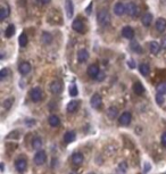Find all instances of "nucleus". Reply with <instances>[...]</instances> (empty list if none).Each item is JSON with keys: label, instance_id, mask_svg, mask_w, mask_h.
Returning a JSON list of instances; mask_svg holds the SVG:
<instances>
[{"label": "nucleus", "instance_id": "f257e3e1", "mask_svg": "<svg viewBox=\"0 0 166 174\" xmlns=\"http://www.w3.org/2000/svg\"><path fill=\"white\" fill-rule=\"evenodd\" d=\"M97 20H98V24L100 26H106V25L109 24L110 22V15L107 9H101L99 10L97 15Z\"/></svg>", "mask_w": 166, "mask_h": 174}, {"label": "nucleus", "instance_id": "f3484780", "mask_svg": "<svg viewBox=\"0 0 166 174\" xmlns=\"http://www.w3.org/2000/svg\"><path fill=\"white\" fill-rule=\"evenodd\" d=\"M83 161H84V157H83V155L81 153H75L72 156V162H73L74 165H80V164L83 163Z\"/></svg>", "mask_w": 166, "mask_h": 174}, {"label": "nucleus", "instance_id": "f8f14e48", "mask_svg": "<svg viewBox=\"0 0 166 174\" xmlns=\"http://www.w3.org/2000/svg\"><path fill=\"white\" fill-rule=\"evenodd\" d=\"M18 71H20V74H23V75H28V74L31 72V65H30V63H28V61H23V63H20V66H18Z\"/></svg>", "mask_w": 166, "mask_h": 174}, {"label": "nucleus", "instance_id": "f03ea898", "mask_svg": "<svg viewBox=\"0 0 166 174\" xmlns=\"http://www.w3.org/2000/svg\"><path fill=\"white\" fill-rule=\"evenodd\" d=\"M42 91H41L40 88H33L31 91H30V97H31V100L34 101V102H39L42 99Z\"/></svg>", "mask_w": 166, "mask_h": 174}, {"label": "nucleus", "instance_id": "7ed1b4c3", "mask_svg": "<svg viewBox=\"0 0 166 174\" xmlns=\"http://www.w3.org/2000/svg\"><path fill=\"white\" fill-rule=\"evenodd\" d=\"M72 28H73L74 31H76L79 33H83L85 31V25L81 18H75L72 23Z\"/></svg>", "mask_w": 166, "mask_h": 174}, {"label": "nucleus", "instance_id": "cd10ccee", "mask_svg": "<svg viewBox=\"0 0 166 174\" xmlns=\"http://www.w3.org/2000/svg\"><path fill=\"white\" fill-rule=\"evenodd\" d=\"M117 114H118V110L116 107H109L108 110H107V115H108V117H109L110 120H114V118L117 116Z\"/></svg>", "mask_w": 166, "mask_h": 174}, {"label": "nucleus", "instance_id": "4be33fe9", "mask_svg": "<svg viewBox=\"0 0 166 174\" xmlns=\"http://www.w3.org/2000/svg\"><path fill=\"white\" fill-rule=\"evenodd\" d=\"M141 22L145 26H149V25L151 24V22H153V15H151L150 13H146V14L142 16Z\"/></svg>", "mask_w": 166, "mask_h": 174}, {"label": "nucleus", "instance_id": "4468645a", "mask_svg": "<svg viewBox=\"0 0 166 174\" xmlns=\"http://www.w3.org/2000/svg\"><path fill=\"white\" fill-rule=\"evenodd\" d=\"M15 167H16V170L18 171V172L23 173V172L26 170V167H28V163H26L25 159L20 158L18 161H16V163H15Z\"/></svg>", "mask_w": 166, "mask_h": 174}, {"label": "nucleus", "instance_id": "79ce46f5", "mask_svg": "<svg viewBox=\"0 0 166 174\" xmlns=\"http://www.w3.org/2000/svg\"><path fill=\"white\" fill-rule=\"evenodd\" d=\"M50 1H51V0H40V2L42 5H47V4H49Z\"/></svg>", "mask_w": 166, "mask_h": 174}, {"label": "nucleus", "instance_id": "4c0bfd02", "mask_svg": "<svg viewBox=\"0 0 166 174\" xmlns=\"http://www.w3.org/2000/svg\"><path fill=\"white\" fill-rule=\"evenodd\" d=\"M96 80L99 82L104 81V80H105V73H104V72H99V74H98L97 77H96Z\"/></svg>", "mask_w": 166, "mask_h": 174}, {"label": "nucleus", "instance_id": "c9c22d12", "mask_svg": "<svg viewBox=\"0 0 166 174\" xmlns=\"http://www.w3.org/2000/svg\"><path fill=\"white\" fill-rule=\"evenodd\" d=\"M9 75V71L7 68H2L0 71V80H5Z\"/></svg>", "mask_w": 166, "mask_h": 174}, {"label": "nucleus", "instance_id": "aec40b11", "mask_svg": "<svg viewBox=\"0 0 166 174\" xmlns=\"http://www.w3.org/2000/svg\"><path fill=\"white\" fill-rule=\"evenodd\" d=\"M79 108V101L73 100V101H69L67 104V112L68 113H75Z\"/></svg>", "mask_w": 166, "mask_h": 174}, {"label": "nucleus", "instance_id": "412c9836", "mask_svg": "<svg viewBox=\"0 0 166 174\" xmlns=\"http://www.w3.org/2000/svg\"><path fill=\"white\" fill-rule=\"evenodd\" d=\"M139 69H140V73H141L143 76H148V75L150 74L149 65L146 64V63H142V64H140V66H139Z\"/></svg>", "mask_w": 166, "mask_h": 174}, {"label": "nucleus", "instance_id": "c756f323", "mask_svg": "<svg viewBox=\"0 0 166 174\" xmlns=\"http://www.w3.org/2000/svg\"><path fill=\"white\" fill-rule=\"evenodd\" d=\"M14 34H15V26H14L13 24L8 25V26H7V28H6L5 35H6L7 38H12Z\"/></svg>", "mask_w": 166, "mask_h": 174}, {"label": "nucleus", "instance_id": "a19ab883", "mask_svg": "<svg viewBox=\"0 0 166 174\" xmlns=\"http://www.w3.org/2000/svg\"><path fill=\"white\" fill-rule=\"evenodd\" d=\"M149 170H150V164H145V170H143V172L145 173H147V172H149Z\"/></svg>", "mask_w": 166, "mask_h": 174}, {"label": "nucleus", "instance_id": "423d86ee", "mask_svg": "<svg viewBox=\"0 0 166 174\" xmlns=\"http://www.w3.org/2000/svg\"><path fill=\"white\" fill-rule=\"evenodd\" d=\"M126 13H127V15L132 17L137 16L139 14V7L134 2H129L126 5Z\"/></svg>", "mask_w": 166, "mask_h": 174}, {"label": "nucleus", "instance_id": "58836bf2", "mask_svg": "<svg viewBox=\"0 0 166 174\" xmlns=\"http://www.w3.org/2000/svg\"><path fill=\"white\" fill-rule=\"evenodd\" d=\"M162 145L163 147H166V132L162 134Z\"/></svg>", "mask_w": 166, "mask_h": 174}, {"label": "nucleus", "instance_id": "37998d69", "mask_svg": "<svg viewBox=\"0 0 166 174\" xmlns=\"http://www.w3.org/2000/svg\"><path fill=\"white\" fill-rule=\"evenodd\" d=\"M0 166H1V172H4V170H5V164H4V163H1V165H0Z\"/></svg>", "mask_w": 166, "mask_h": 174}, {"label": "nucleus", "instance_id": "20e7f679", "mask_svg": "<svg viewBox=\"0 0 166 174\" xmlns=\"http://www.w3.org/2000/svg\"><path fill=\"white\" fill-rule=\"evenodd\" d=\"M46 158H47V155H46L45 151H43V150H38L37 154L34 155L33 161H34V164H37V165H42V164H45Z\"/></svg>", "mask_w": 166, "mask_h": 174}, {"label": "nucleus", "instance_id": "bb28decb", "mask_svg": "<svg viewBox=\"0 0 166 174\" xmlns=\"http://www.w3.org/2000/svg\"><path fill=\"white\" fill-rule=\"evenodd\" d=\"M131 49L133 50L134 53H137V54H140L142 53V48H141V46L139 45V42H137L135 40H133L132 42H131Z\"/></svg>", "mask_w": 166, "mask_h": 174}, {"label": "nucleus", "instance_id": "393cba45", "mask_svg": "<svg viewBox=\"0 0 166 174\" xmlns=\"http://www.w3.org/2000/svg\"><path fill=\"white\" fill-rule=\"evenodd\" d=\"M41 40H42V42H43L45 45H49V43L53 42V35L49 32H43L42 35H41Z\"/></svg>", "mask_w": 166, "mask_h": 174}, {"label": "nucleus", "instance_id": "f704fd0d", "mask_svg": "<svg viewBox=\"0 0 166 174\" xmlns=\"http://www.w3.org/2000/svg\"><path fill=\"white\" fill-rule=\"evenodd\" d=\"M13 102H14V98H9V99H6L4 102V107L5 109H10L13 106Z\"/></svg>", "mask_w": 166, "mask_h": 174}, {"label": "nucleus", "instance_id": "dca6fc26", "mask_svg": "<svg viewBox=\"0 0 166 174\" xmlns=\"http://www.w3.org/2000/svg\"><path fill=\"white\" fill-rule=\"evenodd\" d=\"M156 28H157V31H159V32H164L166 30V20L165 18H163V17H160V18H158L157 20H156Z\"/></svg>", "mask_w": 166, "mask_h": 174}, {"label": "nucleus", "instance_id": "0eeeda50", "mask_svg": "<svg viewBox=\"0 0 166 174\" xmlns=\"http://www.w3.org/2000/svg\"><path fill=\"white\" fill-rule=\"evenodd\" d=\"M101 96L100 94H98V93H94L92 97H91V100H90V102H91V106H92L94 109H98L100 106H101Z\"/></svg>", "mask_w": 166, "mask_h": 174}, {"label": "nucleus", "instance_id": "7c9ffc66", "mask_svg": "<svg viewBox=\"0 0 166 174\" xmlns=\"http://www.w3.org/2000/svg\"><path fill=\"white\" fill-rule=\"evenodd\" d=\"M9 15V8H7V7H5V6H2L1 8H0V20H4L6 17Z\"/></svg>", "mask_w": 166, "mask_h": 174}, {"label": "nucleus", "instance_id": "ea45409f", "mask_svg": "<svg viewBox=\"0 0 166 174\" xmlns=\"http://www.w3.org/2000/svg\"><path fill=\"white\" fill-rule=\"evenodd\" d=\"M164 49H166V35L162 38V45H160Z\"/></svg>", "mask_w": 166, "mask_h": 174}, {"label": "nucleus", "instance_id": "5701e85b", "mask_svg": "<svg viewBox=\"0 0 166 174\" xmlns=\"http://www.w3.org/2000/svg\"><path fill=\"white\" fill-rule=\"evenodd\" d=\"M133 91L135 94H138V96H141L142 93L145 92V88H143V85L140 83V82H135L133 84Z\"/></svg>", "mask_w": 166, "mask_h": 174}, {"label": "nucleus", "instance_id": "2f4dec72", "mask_svg": "<svg viewBox=\"0 0 166 174\" xmlns=\"http://www.w3.org/2000/svg\"><path fill=\"white\" fill-rule=\"evenodd\" d=\"M126 170H127V164L125 162H122L120 165L117 166V173L118 174H125Z\"/></svg>", "mask_w": 166, "mask_h": 174}, {"label": "nucleus", "instance_id": "a211bd4d", "mask_svg": "<svg viewBox=\"0 0 166 174\" xmlns=\"http://www.w3.org/2000/svg\"><path fill=\"white\" fill-rule=\"evenodd\" d=\"M149 49H150V53L154 54V55H157L159 51H160V45L156 42V41H151L149 43Z\"/></svg>", "mask_w": 166, "mask_h": 174}, {"label": "nucleus", "instance_id": "b1692460", "mask_svg": "<svg viewBox=\"0 0 166 174\" xmlns=\"http://www.w3.org/2000/svg\"><path fill=\"white\" fill-rule=\"evenodd\" d=\"M48 122H49V124H50V126H53V128H56V126H58L61 124V120H59V117H58L57 115H51V116L49 117Z\"/></svg>", "mask_w": 166, "mask_h": 174}, {"label": "nucleus", "instance_id": "1a4fd4ad", "mask_svg": "<svg viewBox=\"0 0 166 174\" xmlns=\"http://www.w3.org/2000/svg\"><path fill=\"white\" fill-rule=\"evenodd\" d=\"M99 72H100V69H99V66L96 64H92L90 65L89 67H88V69H87V73H88V75L91 77H93V79H96L97 77V75L99 74Z\"/></svg>", "mask_w": 166, "mask_h": 174}, {"label": "nucleus", "instance_id": "2eb2a0df", "mask_svg": "<svg viewBox=\"0 0 166 174\" xmlns=\"http://www.w3.org/2000/svg\"><path fill=\"white\" fill-rule=\"evenodd\" d=\"M88 59H89V53L85 49H81L77 53V61H80V63H85Z\"/></svg>", "mask_w": 166, "mask_h": 174}, {"label": "nucleus", "instance_id": "72a5a7b5", "mask_svg": "<svg viewBox=\"0 0 166 174\" xmlns=\"http://www.w3.org/2000/svg\"><path fill=\"white\" fill-rule=\"evenodd\" d=\"M79 94V91H77V87L76 84H72L69 87V96H72V97H75Z\"/></svg>", "mask_w": 166, "mask_h": 174}, {"label": "nucleus", "instance_id": "a878e982", "mask_svg": "<svg viewBox=\"0 0 166 174\" xmlns=\"http://www.w3.org/2000/svg\"><path fill=\"white\" fill-rule=\"evenodd\" d=\"M28 35H26V33H22L18 38V43H20V47H25V46L28 45Z\"/></svg>", "mask_w": 166, "mask_h": 174}, {"label": "nucleus", "instance_id": "9d476101", "mask_svg": "<svg viewBox=\"0 0 166 174\" xmlns=\"http://www.w3.org/2000/svg\"><path fill=\"white\" fill-rule=\"evenodd\" d=\"M122 35L127 40H131L134 37V30L131 26H124L122 30Z\"/></svg>", "mask_w": 166, "mask_h": 174}, {"label": "nucleus", "instance_id": "6e6552de", "mask_svg": "<svg viewBox=\"0 0 166 174\" xmlns=\"http://www.w3.org/2000/svg\"><path fill=\"white\" fill-rule=\"evenodd\" d=\"M50 91L53 94H59L63 91V85L59 81H53L50 84Z\"/></svg>", "mask_w": 166, "mask_h": 174}, {"label": "nucleus", "instance_id": "ddd939ff", "mask_svg": "<svg viewBox=\"0 0 166 174\" xmlns=\"http://www.w3.org/2000/svg\"><path fill=\"white\" fill-rule=\"evenodd\" d=\"M114 13L117 15V16H122L126 13V6L122 4V2H117V4L114 6Z\"/></svg>", "mask_w": 166, "mask_h": 174}, {"label": "nucleus", "instance_id": "9b49d317", "mask_svg": "<svg viewBox=\"0 0 166 174\" xmlns=\"http://www.w3.org/2000/svg\"><path fill=\"white\" fill-rule=\"evenodd\" d=\"M65 9H66V15L68 18H72L74 14V6L72 0H66L65 1Z\"/></svg>", "mask_w": 166, "mask_h": 174}, {"label": "nucleus", "instance_id": "c85d7f7f", "mask_svg": "<svg viewBox=\"0 0 166 174\" xmlns=\"http://www.w3.org/2000/svg\"><path fill=\"white\" fill-rule=\"evenodd\" d=\"M41 147H42V140H41V138L37 137L34 138L32 140V148L33 149H40Z\"/></svg>", "mask_w": 166, "mask_h": 174}, {"label": "nucleus", "instance_id": "e433bc0d", "mask_svg": "<svg viewBox=\"0 0 166 174\" xmlns=\"http://www.w3.org/2000/svg\"><path fill=\"white\" fill-rule=\"evenodd\" d=\"M157 91L166 96V83H160V84L158 85V87H157Z\"/></svg>", "mask_w": 166, "mask_h": 174}, {"label": "nucleus", "instance_id": "6ab92c4d", "mask_svg": "<svg viewBox=\"0 0 166 174\" xmlns=\"http://www.w3.org/2000/svg\"><path fill=\"white\" fill-rule=\"evenodd\" d=\"M75 138H76V134L74 131H68V132H66L64 135V140L66 143H71V142H73L75 140Z\"/></svg>", "mask_w": 166, "mask_h": 174}, {"label": "nucleus", "instance_id": "473e14b6", "mask_svg": "<svg viewBox=\"0 0 166 174\" xmlns=\"http://www.w3.org/2000/svg\"><path fill=\"white\" fill-rule=\"evenodd\" d=\"M156 101H157L158 105H163L164 101H165V94H163V93L158 92L157 91V94H156Z\"/></svg>", "mask_w": 166, "mask_h": 174}, {"label": "nucleus", "instance_id": "39448f33", "mask_svg": "<svg viewBox=\"0 0 166 174\" xmlns=\"http://www.w3.org/2000/svg\"><path fill=\"white\" fill-rule=\"evenodd\" d=\"M131 120H132L131 113H129V112H124V113H122V115L120 116L118 122H120V124H121V125L127 126L130 123H131Z\"/></svg>", "mask_w": 166, "mask_h": 174}]
</instances>
